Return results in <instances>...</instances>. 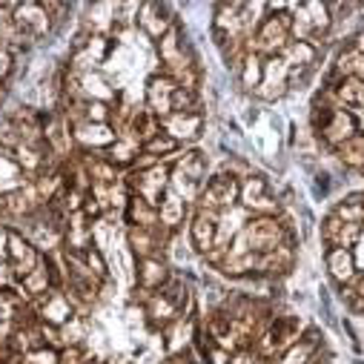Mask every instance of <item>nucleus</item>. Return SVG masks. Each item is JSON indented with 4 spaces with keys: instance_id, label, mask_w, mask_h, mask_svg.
Returning a JSON list of instances; mask_svg holds the SVG:
<instances>
[{
    "instance_id": "obj_15",
    "label": "nucleus",
    "mask_w": 364,
    "mask_h": 364,
    "mask_svg": "<svg viewBox=\"0 0 364 364\" xmlns=\"http://www.w3.org/2000/svg\"><path fill=\"white\" fill-rule=\"evenodd\" d=\"M324 264L330 269V276L341 284V287H350L355 284L358 279V267H355V252L347 250V247H330L324 252Z\"/></svg>"
},
{
    "instance_id": "obj_5",
    "label": "nucleus",
    "mask_w": 364,
    "mask_h": 364,
    "mask_svg": "<svg viewBox=\"0 0 364 364\" xmlns=\"http://www.w3.org/2000/svg\"><path fill=\"white\" fill-rule=\"evenodd\" d=\"M290 89V66L282 55H272V58H264V80L261 86L255 89V98L258 101H279L282 95H287Z\"/></svg>"
},
{
    "instance_id": "obj_31",
    "label": "nucleus",
    "mask_w": 364,
    "mask_h": 364,
    "mask_svg": "<svg viewBox=\"0 0 364 364\" xmlns=\"http://www.w3.org/2000/svg\"><path fill=\"white\" fill-rule=\"evenodd\" d=\"M282 58L287 60V66L313 69V66H316V60H318V46H316V43H307V41H293Z\"/></svg>"
},
{
    "instance_id": "obj_21",
    "label": "nucleus",
    "mask_w": 364,
    "mask_h": 364,
    "mask_svg": "<svg viewBox=\"0 0 364 364\" xmlns=\"http://www.w3.org/2000/svg\"><path fill=\"white\" fill-rule=\"evenodd\" d=\"M318 347H321V333H318L316 327H310V330L301 333V338H299L293 347H287V350L276 358V364H307Z\"/></svg>"
},
{
    "instance_id": "obj_11",
    "label": "nucleus",
    "mask_w": 364,
    "mask_h": 364,
    "mask_svg": "<svg viewBox=\"0 0 364 364\" xmlns=\"http://www.w3.org/2000/svg\"><path fill=\"white\" fill-rule=\"evenodd\" d=\"M218 227H221V215L196 210V215L190 221V244H193V250L207 255L218 241Z\"/></svg>"
},
{
    "instance_id": "obj_43",
    "label": "nucleus",
    "mask_w": 364,
    "mask_h": 364,
    "mask_svg": "<svg viewBox=\"0 0 364 364\" xmlns=\"http://www.w3.org/2000/svg\"><path fill=\"white\" fill-rule=\"evenodd\" d=\"M12 69H15V58H12V52H4V55H0V83H4V80L12 75Z\"/></svg>"
},
{
    "instance_id": "obj_54",
    "label": "nucleus",
    "mask_w": 364,
    "mask_h": 364,
    "mask_svg": "<svg viewBox=\"0 0 364 364\" xmlns=\"http://www.w3.org/2000/svg\"><path fill=\"white\" fill-rule=\"evenodd\" d=\"M361 196H364V193H361Z\"/></svg>"
},
{
    "instance_id": "obj_29",
    "label": "nucleus",
    "mask_w": 364,
    "mask_h": 364,
    "mask_svg": "<svg viewBox=\"0 0 364 364\" xmlns=\"http://www.w3.org/2000/svg\"><path fill=\"white\" fill-rule=\"evenodd\" d=\"M238 80H241V86L247 89V92H255V89L261 86V80H264V58L255 55V52H247L241 66H238Z\"/></svg>"
},
{
    "instance_id": "obj_52",
    "label": "nucleus",
    "mask_w": 364,
    "mask_h": 364,
    "mask_svg": "<svg viewBox=\"0 0 364 364\" xmlns=\"http://www.w3.org/2000/svg\"><path fill=\"white\" fill-rule=\"evenodd\" d=\"M4 95H6V86H4V83H0V101H4Z\"/></svg>"
},
{
    "instance_id": "obj_22",
    "label": "nucleus",
    "mask_w": 364,
    "mask_h": 364,
    "mask_svg": "<svg viewBox=\"0 0 364 364\" xmlns=\"http://www.w3.org/2000/svg\"><path fill=\"white\" fill-rule=\"evenodd\" d=\"M124 218H127V224H129V227H141V230H158V227H161L158 207L146 204V201H144V198H138V196H129V198H127Z\"/></svg>"
},
{
    "instance_id": "obj_12",
    "label": "nucleus",
    "mask_w": 364,
    "mask_h": 364,
    "mask_svg": "<svg viewBox=\"0 0 364 364\" xmlns=\"http://www.w3.org/2000/svg\"><path fill=\"white\" fill-rule=\"evenodd\" d=\"M169 279H172V269L166 267L164 258H141L135 264V287H141L146 293L164 290Z\"/></svg>"
},
{
    "instance_id": "obj_33",
    "label": "nucleus",
    "mask_w": 364,
    "mask_h": 364,
    "mask_svg": "<svg viewBox=\"0 0 364 364\" xmlns=\"http://www.w3.org/2000/svg\"><path fill=\"white\" fill-rule=\"evenodd\" d=\"M129 129H132V135H135L141 144H146V141H152L164 127H161V118H155V115L144 107V109H138V112H135V118H132Z\"/></svg>"
},
{
    "instance_id": "obj_3",
    "label": "nucleus",
    "mask_w": 364,
    "mask_h": 364,
    "mask_svg": "<svg viewBox=\"0 0 364 364\" xmlns=\"http://www.w3.org/2000/svg\"><path fill=\"white\" fill-rule=\"evenodd\" d=\"M241 232L247 235L250 250L258 252V255H264V252L276 250L293 232V227L284 218H279V215H255V218H247L244 221Z\"/></svg>"
},
{
    "instance_id": "obj_36",
    "label": "nucleus",
    "mask_w": 364,
    "mask_h": 364,
    "mask_svg": "<svg viewBox=\"0 0 364 364\" xmlns=\"http://www.w3.org/2000/svg\"><path fill=\"white\" fill-rule=\"evenodd\" d=\"M201 112V92H190V89H175L172 95V115H190Z\"/></svg>"
},
{
    "instance_id": "obj_41",
    "label": "nucleus",
    "mask_w": 364,
    "mask_h": 364,
    "mask_svg": "<svg viewBox=\"0 0 364 364\" xmlns=\"http://www.w3.org/2000/svg\"><path fill=\"white\" fill-rule=\"evenodd\" d=\"M58 358H60V364H86V361H89L83 344H66V347L58 353Z\"/></svg>"
},
{
    "instance_id": "obj_37",
    "label": "nucleus",
    "mask_w": 364,
    "mask_h": 364,
    "mask_svg": "<svg viewBox=\"0 0 364 364\" xmlns=\"http://www.w3.org/2000/svg\"><path fill=\"white\" fill-rule=\"evenodd\" d=\"M178 149H181V144H178L172 135H166L164 129H161L152 141L144 144V152H146V155H155V158H161V161H164V155H178Z\"/></svg>"
},
{
    "instance_id": "obj_34",
    "label": "nucleus",
    "mask_w": 364,
    "mask_h": 364,
    "mask_svg": "<svg viewBox=\"0 0 364 364\" xmlns=\"http://www.w3.org/2000/svg\"><path fill=\"white\" fill-rule=\"evenodd\" d=\"M336 155H338V161H341L344 166L361 169V166H364V132H358L355 138L344 141V144L336 149Z\"/></svg>"
},
{
    "instance_id": "obj_24",
    "label": "nucleus",
    "mask_w": 364,
    "mask_h": 364,
    "mask_svg": "<svg viewBox=\"0 0 364 364\" xmlns=\"http://www.w3.org/2000/svg\"><path fill=\"white\" fill-rule=\"evenodd\" d=\"M172 166H175L178 172H184L187 178H193L196 184H207V169H210V161H207V155H204L201 149H187V152L175 155Z\"/></svg>"
},
{
    "instance_id": "obj_27",
    "label": "nucleus",
    "mask_w": 364,
    "mask_h": 364,
    "mask_svg": "<svg viewBox=\"0 0 364 364\" xmlns=\"http://www.w3.org/2000/svg\"><path fill=\"white\" fill-rule=\"evenodd\" d=\"M26 184H29V178H26V172L18 166V161H15L12 155L0 161V193L9 196V193L23 190Z\"/></svg>"
},
{
    "instance_id": "obj_48",
    "label": "nucleus",
    "mask_w": 364,
    "mask_h": 364,
    "mask_svg": "<svg viewBox=\"0 0 364 364\" xmlns=\"http://www.w3.org/2000/svg\"><path fill=\"white\" fill-rule=\"evenodd\" d=\"M0 221L9 224V215H6V196H4V193H0Z\"/></svg>"
},
{
    "instance_id": "obj_2",
    "label": "nucleus",
    "mask_w": 364,
    "mask_h": 364,
    "mask_svg": "<svg viewBox=\"0 0 364 364\" xmlns=\"http://www.w3.org/2000/svg\"><path fill=\"white\" fill-rule=\"evenodd\" d=\"M169 175H172V164H164L161 161L158 166H152L146 172L129 169L124 175V187H127L129 196H138V198H144L152 207H161L164 196L169 193Z\"/></svg>"
},
{
    "instance_id": "obj_8",
    "label": "nucleus",
    "mask_w": 364,
    "mask_h": 364,
    "mask_svg": "<svg viewBox=\"0 0 364 364\" xmlns=\"http://www.w3.org/2000/svg\"><path fill=\"white\" fill-rule=\"evenodd\" d=\"M72 141H75L83 152H107V149L118 141V129H115L112 124L83 121V124L72 127Z\"/></svg>"
},
{
    "instance_id": "obj_35",
    "label": "nucleus",
    "mask_w": 364,
    "mask_h": 364,
    "mask_svg": "<svg viewBox=\"0 0 364 364\" xmlns=\"http://www.w3.org/2000/svg\"><path fill=\"white\" fill-rule=\"evenodd\" d=\"M333 215L341 218L344 224H364V196H347L344 201L336 204Z\"/></svg>"
},
{
    "instance_id": "obj_39",
    "label": "nucleus",
    "mask_w": 364,
    "mask_h": 364,
    "mask_svg": "<svg viewBox=\"0 0 364 364\" xmlns=\"http://www.w3.org/2000/svg\"><path fill=\"white\" fill-rule=\"evenodd\" d=\"M112 118H115V104L86 101V121H92V124H112Z\"/></svg>"
},
{
    "instance_id": "obj_7",
    "label": "nucleus",
    "mask_w": 364,
    "mask_h": 364,
    "mask_svg": "<svg viewBox=\"0 0 364 364\" xmlns=\"http://www.w3.org/2000/svg\"><path fill=\"white\" fill-rule=\"evenodd\" d=\"M135 21H138L141 32H144L149 41H155V43H158V41L172 29V23H175L178 18L169 12V6H166V4H158V0H146V4H141V6H138Z\"/></svg>"
},
{
    "instance_id": "obj_6",
    "label": "nucleus",
    "mask_w": 364,
    "mask_h": 364,
    "mask_svg": "<svg viewBox=\"0 0 364 364\" xmlns=\"http://www.w3.org/2000/svg\"><path fill=\"white\" fill-rule=\"evenodd\" d=\"M175 89H178V83L169 77V75H164V72H155V75H149V80H146V92H144V107L155 115V118H169L172 115V95H175Z\"/></svg>"
},
{
    "instance_id": "obj_46",
    "label": "nucleus",
    "mask_w": 364,
    "mask_h": 364,
    "mask_svg": "<svg viewBox=\"0 0 364 364\" xmlns=\"http://www.w3.org/2000/svg\"><path fill=\"white\" fill-rule=\"evenodd\" d=\"M164 364H193L190 361V353L184 350V353H175V355H166V361Z\"/></svg>"
},
{
    "instance_id": "obj_28",
    "label": "nucleus",
    "mask_w": 364,
    "mask_h": 364,
    "mask_svg": "<svg viewBox=\"0 0 364 364\" xmlns=\"http://www.w3.org/2000/svg\"><path fill=\"white\" fill-rule=\"evenodd\" d=\"M304 9H307L310 23H313V43L318 46V41L330 35V26H333V6H327V4H316V0H307Z\"/></svg>"
},
{
    "instance_id": "obj_38",
    "label": "nucleus",
    "mask_w": 364,
    "mask_h": 364,
    "mask_svg": "<svg viewBox=\"0 0 364 364\" xmlns=\"http://www.w3.org/2000/svg\"><path fill=\"white\" fill-rule=\"evenodd\" d=\"M83 261H86V267H89V272L104 284L107 279H109V267H107V258H104V252L98 250V247H89L86 252H83Z\"/></svg>"
},
{
    "instance_id": "obj_17",
    "label": "nucleus",
    "mask_w": 364,
    "mask_h": 364,
    "mask_svg": "<svg viewBox=\"0 0 364 364\" xmlns=\"http://www.w3.org/2000/svg\"><path fill=\"white\" fill-rule=\"evenodd\" d=\"M164 132L172 135L178 144H187V141H198L204 132V115L201 112H190V115H169L161 121Z\"/></svg>"
},
{
    "instance_id": "obj_47",
    "label": "nucleus",
    "mask_w": 364,
    "mask_h": 364,
    "mask_svg": "<svg viewBox=\"0 0 364 364\" xmlns=\"http://www.w3.org/2000/svg\"><path fill=\"white\" fill-rule=\"evenodd\" d=\"M307 364H330V361H327V353H321V347H318V350L313 353V358H310Z\"/></svg>"
},
{
    "instance_id": "obj_40",
    "label": "nucleus",
    "mask_w": 364,
    "mask_h": 364,
    "mask_svg": "<svg viewBox=\"0 0 364 364\" xmlns=\"http://www.w3.org/2000/svg\"><path fill=\"white\" fill-rule=\"evenodd\" d=\"M60 336H63V344H83V341H86V318H83V316L69 318V321L60 327Z\"/></svg>"
},
{
    "instance_id": "obj_45",
    "label": "nucleus",
    "mask_w": 364,
    "mask_h": 364,
    "mask_svg": "<svg viewBox=\"0 0 364 364\" xmlns=\"http://www.w3.org/2000/svg\"><path fill=\"white\" fill-rule=\"evenodd\" d=\"M344 296H347V301H350L353 313H364V299H361L355 290H344Z\"/></svg>"
},
{
    "instance_id": "obj_23",
    "label": "nucleus",
    "mask_w": 364,
    "mask_h": 364,
    "mask_svg": "<svg viewBox=\"0 0 364 364\" xmlns=\"http://www.w3.org/2000/svg\"><path fill=\"white\" fill-rule=\"evenodd\" d=\"M344 77H358L364 80V55L355 49V46H347L338 58H336V66H333V75H330V83H341Z\"/></svg>"
},
{
    "instance_id": "obj_25",
    "label": "nucleus",
    "mask_w": 364,
    "mask_h": 364,
    "mask_svg": "<svg viewBox=\"0 0 364 364\" xmlns=\"http://www.w3.org/2000/svg\"><path fill=\"white\" fill-rule=\"evenodd\" d=\"M166 341H164V347H166V353L169 355H175V353H184L187 350V344L196 338V324H193V318H187V316H181L178 321H172L166 330Z\"/></svg>"
},
{
    "instance_id": "obj_32",
    "label": "nucleus",
    "mask_w": 364,
    "mask_h": 364,
    "mask_svg": "<svg viewBox=\"0 0 364 364\" xmlns=\"http://www.w3.org/2000/svg\"><path fill=\"white\" fill-rule=\"evenodd\" d=\"M333 92H336L338 107H344V109L361 107V104H364V80H358V77H344L338 86H333Z\"/></svg>"
},
{
    "instance_id": "obj_49",
    "label": "nucleus",
    "mask_w": 364,
    "mask_h": 364,
    "mask_svg": "<svg viewBox=\"0 0 364 364\" xmlns=\"http://www.w3.org/2000/svg\"><path fill=\"white\" fill-rule=\"evenodd\" d=\"M353 46H355V49H358V52L364 55V29H361V32L355 35V43H353Z\"/></svg>"
},
{
    "instance_id": "obj_13",
    "label": "nucleus",
    "mask_w": 364,
    "mask_h": 364,
    "mask_svg": "<svg viewBox=\"0 0 364 364\" xmlns=\"http://www.w3.org/2000/svg\"><path fill=\"white\" fill-rule=\"evenodd\" d=\"M21 293L32 301V299H43L46 293L55 290V282H52V252H41V264L29 272V276H23L18 282Z\"/></svg>"
},
{
    "instance_id": "obj_19",
    "label": "nucleus",
    "mask_w": 364,
    "mask_h": 364,
    "mask_svg": "<svg viewBox=\"0 0 364 364\" xmlns=\"http://www.w3.org/2000/svg\"><path fill=\"white\" fill-rule=\"evenodd\" d=\"M141 152H144V144L132 135L129 127H124V129H118V141L104 152V158L112 161L115 166H132Z\"/></svg>"
},
{
    "instance_id": "obj_16",
    "label": "nucleus",
    "mask_w": 364,
    "mask_h": 364,
    "mask_svg": "<svg viewBox=\"0 0 364 364\" xmlns=\"http://www.w3.org/2000/svg\"><path fill=\"white\" fill-rule=\"evenodd\" d=\"M89 247H95L92 221H89L83 213L69 215L66 230H63V250H66V252H86Z\"/></svg>"
},
{
    "instance_id": "obj_30",
    "label": "nucleus",
    "mask_w": 364,
    "mask_h": 364,
    "mask_svg": "<svg viewBox=\"0 0 364 364\" xmlns=\"http://www.w3.org/2000/svg\"><path fill=\"white\" fill-rule=\"evenodd\" d=\"M269 196V181L258 172H250L247 178H241V193H238V207L247 210L250 204H255L258 198Z\"/></svg>"
},
{
    "instance_id": "obj_18",
    "label": "nucleus",
    "mask_w": 364,
    "mask_h": 364,
    "mask_svg": "<svg viewBox=\"0 0 364 364\" xmlns=\"http://www.w3.org/2000/svg\"><path fill=\"white\" fill-rule=\"evenodd\" d=\"M141 310H144L146 324H149L152 330H161V333H164L172 321H178V318H181V310H178V307H175L164 293H152Z\"/></svg>"
},
{
    "instance_id": "obj_50",
    "label": "nucleus",
    "mask_w": 364,
    "mask_h": 364,
    "mask_svg": "<svg viewBox=\"0 0 364 364\" xmlns=\"http://www.w3.org/2000/svg\"><path fill=\"white\" fill-rule=\"evenodd\" d=\"M353 290H355V293H358V296L364 299V276H358V279H355V284H353Z\"/></svg>"
},
{
    "instance_id": "obj_4",
    "label": "nucleus",
    "mask_w": 364,
    "mask_h": 364,
    "mask_svg": "<svg viewBox=\"0 0 364 364\" xmlns=\"http://www.w3.org/2000/svg\"><path fill=\"white\" fill-rule=\"evenodd\" d=\"M12 21H15L23 43H35V41L46 38L55 29V23H52V18H49V12H46V6L41 4V0H26V4H18Z\"/></svg>"
},
{
    "instance_id": "obj_51",
    "label": "nucleus",
    "mask_w": 364,
    "mask_h": 364,
    "mask_svg": "<svg viewBox=\"0 0 364 364\" xmlns=\"http://www.w3.org/2000/svg\"><path fill=\"white\" fill-rule=\"evenodd\" d=\"M9 155H12V152H6L4 146H0V161H4V158H9Z\"/></svg>"
},
{
    "instance_id": "obj_14",
    "label": "nucleus",
    "mask_w": 364,
    "mask_h": 364,
    "mask_svg": "<svg viewBox=\"0 0 364 364\" xmlns=\"http://www.w3.org/2000/svg\"><path fill=\"white\" fill-rule=\"evenodd\" d=\"M361 232H364V224H344L336 215H327L321 221V241L327 244V250L330 247H347V250H353L361 241Z\"/></svg>"
},
{
    "instance_id": "obj_53",
    "label": "nucleus",
    "mask_w": 364,
    "mask_h": 364,
    "mask_svg": "<svg viewBox=\"0 0 364 364\" xmlns=\"http://www.w3.org/2000/svg\"><path fill=\"white\" fill-rule=\"evenodd\" d=\"M358 172H361V175H364V166H361V169H358Z\"/></svg>"
},
{
    "instance_id": "obj_9",
    "label": "nucleus",
    "mask_w": 364,
    "mask_h": 364,
    "mask_svg": "<svg viewBox=\"0 0 364 364\" xmlns=\"http://www.w3.org/2000/svg\"><path fill=\"white\" fill-rule=\"evenodd\" d=\"M318 135H321V141L336 152L344 141H350V138H355L358 135V121H355V115H353V109H344V107H338L330 118H327V124L318 129Z\"/></svg>"
},
{
    "instance_id": "obj_1",
    "label": "nucleus",
    "mask_w": 364,
    "mask_h": 364,
    "mask_svg": "<svg viewBox=\"0 0 364 364\" xmlns=\"http://www.w3.org/2000/svg\"><path fill=\"white\" fill-rule=\"evenodd\" d=\"M238 193H241V181L227 175V172H215L207 178V184L196 201V210L201 213H213V215H224L230 210L238 207Z\"/></svg>"
},
{
    "instance_id": "obj_44",
    "label": "nucleus",
    "mask_w": 364,
    "mask_h": 364,
    "mask_svg": "<svg viewBox=\"0 0 364 364\" xmlns=\"http://www.w3.org/2000/svg\"><path fill=\"white\" fill-rule=\"evenodd\" d=\"M9 224L0 221V261H6V244H9Z\"/></svg>"
},
{
    "instance_id": "obj_26",
    "label": "nucleus",
    "mask_w": 364,
    "mask_h": 364,
    "mask_svg": "<svg viewBox=\"0 0 364 364\" xmlns=\"http://www.w3.org/2000/svg\"><path fill=\"white\" fill-rule=\"evenodd\" d=\"M158 215H161V227L169 230V232H175L181 224L187 221V215H190V204H187V201H181V198L169 190V193L164 196L161 207H158Z\"/></svg>"
},
{
    "instance_id": "obj_10",
    "label": "nucleus",
    "mask_w": 364,
    "mask_h": 364,
    "mask_svg": "<svg viewBox=\"0 0 364 364\" xmlns=\"http://www.w3.org/2000/svg\"><path fill=\"white\" fill-rule=\"evenodd\" d=\"M29 304L38 310L41 321L55 324V327H63L69 318L77 316L75 307H72V301H69V296H66L63 290H52V293H46L43 299H32Z\"/></svg>"
},
{
    "instance_id": "obj_42",
    "label": "nucleus",
    "mask_w": 364,
    "mask_h": 364,
    "mask_svg": "<svg viewBox=\"0 0 364 364\" xmlns=\"http://www.w3.org/2000/svg\"><path fill=\"white\" fill-rule=\"evenodd\" d=\"M158 164H161V158H155V155H146V152H141V155L135 158L132 169H138V172H146V169H152V166H158Z\"/></svg>"
},
{
    "instance_id": "obj_20",
    "label": "nucleus",
    "mask_w": 364,
    "mask_h": 364,
    "mask_svg": "<svg viewBox=\"0 0 364 364\" xmlns=\"http://www.w3.org/2000/svg\"><path fill=\"white\" fill-rule=\"evenodd\" d=\"M267 333H269L272 344H276V350L282 355L287 347H293L301 338V321H299V316H272Z\"/></svg>"
}]
</instances>
